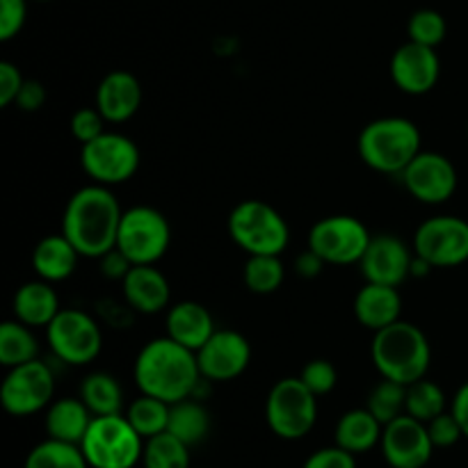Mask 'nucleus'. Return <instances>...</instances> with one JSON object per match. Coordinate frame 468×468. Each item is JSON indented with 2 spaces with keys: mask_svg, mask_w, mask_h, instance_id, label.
Here are the masks:
<instances>
[{
  "mask_svg": "<svg viewBox=\"0 0 468 468\" xmlns=\"http://www.w3.org/2000/svg\"><path fill=\"white\" fill-rule=\"evenodd\" d=\"M122 206L108 186H85L73 192L62 215V233L85 259H103L117 247Z\"/></svg>",
  "mask_w": 468,
  "mask_h": 468,
  "instance_id": "f257e3e1",
  "label": "nucleus"
},
{
  "mask_svg": "<svg viewBox=\"0 0 468 468\" xmlns=\"http://www.w3.org/2000/svg\"><path fill=\"white\" fill-rule=\"evenodd\" d=\"M133 375L144 396H154L167 405L195 396L201 382L197 352L187 350L169 336L155 338L142 347Z\"/></svg>",
  "mask_w": 468,
  "mask_h": 468,
  "instance_id": "f03ea898",
  "label": "nucleus"
},
{
  "mask_svg": "<svg viewBox=\"0 0 468 468\" xmlns=\"http://www.w3.org/2000/svg\"><path fill=\"white\" fill-rule=\"evenodd\" d=\"M370 355L375 368L384 379H393L405 387L423 379L432 361L428 336L416 324L405 320H398L375 332Z\"/></svg>",
  "mask_w": 468,
  "mask_h": 468,
  "instance_id": "7ed1b4c3",
  "label": "nucleus"
},
{
  "mask_svg": "<svg viewBox=\"0 0 468 468\" xmlns=\"http://www.w3.org/2000/svg\"><path fill=\"white\" fill-rule=\"evenodd\" d=\"M359 158L379 174H402L420 154V131L405 117H382L366 123L356 140Z\"/></svg>",
  "mask_w": 468,
  "mask_h": 468,
  "instance_id": "20e7f679",
  "label": "nucleus"
},
{
  "mask_svg": "<svg viewBox=\"0 0 468 468\" xmlns=\"http://www.w3.org/2000/svg\"><path fill=\"white\" fill-rule=\"evenodd\" d=\"M229 236L250 256H282L291 231L277 208L259 199L240 201L229 215Z\"/></svg>",
  "mask_w": 468,
  "mask_h": 468,
  "instance_id": "39448f33",
  "label": "nucleus"
},
{
  "mask_svg": "<svg viewBox=\"0 0 468 468\" xmlns=\"http://www.w3.org/2000/svg\"><path fill=\"white\" fill-rule=\"evenodd\" d=\"M80 448L91 468H133L144 455V439L123 414L94 416Z\"/></svg>",
  "mask_w": 468,
  "mask_h": 468,
  "instance_id": "423d86ee",
  "label": "nucleus"
},
{
  "mask_svg": "<svg viewBox=\"0 0 468 468\" xmlns=\"http://www.w3.org/2000/svg\"><path fill=\"white\" fill-rule=\"evenodd\" d=\"M265 420L279 439L306 437L318 420V396L300 378L279 379L265 400Z\"/></svg>",
  "mask_w": 468,
  "mask_h": 468,
  "instance_id": "0eeeda50",
  "label": "nucleus"
},
{
  "mask_svg": "<svg viewBox=\"0 0 468 468\" xmlns=\"http://www.w3.org/2000/svg\"><path fill=\"white\" fill-rule=\"evenodd\" d=\"M172 229L167 218L151 206H133L123 210L119 224L117 250L131 265H155L169 250Z\"/></svg>",
  "mask_w": 468,
  "mask_h": 468,
  "instance_id": "6e6552de",
  "label": "nucleus"
},
{
  "mask_svg": "<svg viewBox=\"0 0 468 468\" xmlns=\"http://www.w3.org/2000/svg\"><path fill=\"white\" fill-rule=\"evenodd\" d=\"M82 172L99 186H119L140 169V149L122 133H103L80 149Z\"/></svg>",
  "mask_w": 468,
  "mask_h": 468,
  "instance_id": "1a4fd4ad",
  "label": "nucleus"
},
{
  "mask_svg": "<svg viewBox=\"0 0 468 468\" xmlns=\"http://www.w3.org/2000/svg\"><path fill=\"white\" fill-rule=\"evenodd\" d=\"M46 341L62 364L87 366L101 355L103 336L90 314L78 309H62L46 327Z\"/></svg>",
  "mask_w": 468,
  "mask_h": 468,
  "instance_id": "9d476101",
  "label": "nucleus"
},
{
  "mask_svg": "<svg viewBox=\"0 0 468 468\" xmlns=\"http://www.w3.org/2000/svg\"><path fill=\"white\" fill-rule=\"evenodd\" d=\"M370 238L373 236L361 219L352 215H329L311 227L309 250L329 265H352L361 263Z\"/></svg>",
  "mask_w": 468,
  "mask_h": 468,
  "instance_id": "9b49d317",
  "label": "nucleus"
},
{
  "mask_svg": "<svg viewBox=\"0 0 468 468\" xmlns=\"http://www.w3.org/2000/svg\"><path fill=\"white\" fill-rule=\"evenodd\" d=\"M414 254L432 268H457L468 261V222L455 215H437L416 229Z\"/></svg>",
  "mask_w": 468,
  "mask_h": 468,
  "instance_id": "f8f14e48",
  "label": "nucleus"
},
{
  "mask_svg": "<svg viewBox=\"0 0 468 468\" xmlns=\"http://www.w3.org/2000/svg\"><path fill=\"white\" fill-rule=\"evenodd\" d=\"M55 396V375L44 361H27V364L9 368L7 378L0 387V402L5 411L12 416H32L50 405Z\"/></svg>",
  "mask_w": 468,
  "mask_h": 468,
  "instance_id": "ddd939ff",
  "label": "nucleus"
},
{
  "mask_svg": "<svg viewBox=\"0 0 468 468\" xmlns=\"http://www.w3.org/2000/svg\"><path fill=\"white\" fill-rule=\"evenodd\" d=\"M407 192L420 204H446L457 190V169L437 151H420L400 174Z\"/></svg>",
  "mask_w": 468,
  "mask_h": 468,
  "instance_id": "4468645a",
  "label": "nucleus"
},
{
  "mask_svg": "<svg viewBox=\"0 0 468 468\" xmlns=\"http://www.w3.org/2000/svg\"><path fill=\"white\" fill-rule=\"evenodd\" d=\"M379 446H382L384 460L391 468H423L432 460L434 452L428 423L416 420L410 414L398 416L396 420L384 425Z\"/></svg>",
  "mask_w": 468,
  "mask_h": 468,
  "instance_id": "2eb2a0df",
  "label": "nucleus"
},
{
  "mask_svg": "<svg viewBox=\"0 0 468 468\" xmlns=\"http://www.w3.org/2000/svg\"><path fill=\"white\" fill-rule=\"evenodd\" d=\"M201 378L206 382H231L240 378L251 361V346L242 334L219 329L197 352Z\"/></svg>",
  "mask_w": 468,
  "mask_h": 468,
  "instance_id": "dca6fc26",
  "label": "nucleus"
},
{
  "mask_svg": "<svg viewBox=\"0 0 468 468\" xmlns=\"http://www.w3.org/2000/svg\"><path fill=\"white\" fill-rule=\"evenodd\" d=\"M414 250L405 245L400 238L391 233L370 238V245L361 259V274L368 283H384V286L400 288L411 277L414 265Z\"/></svg>",
  "mask_w": 468,
  "mask_h": 468,
  "instance_id": "f3484780",
  "label": "nucleus"
},
{
  "mask_svg": "<svg viewBox=\"0 0 468 468\" xmlns=\"http://www.w3.org/2000/svg\"><path fill=\"white\" fill-rule=\"evenodd\" d=\"M439 76H441V59L432 46L407 41L393 53L391 78L398 90L405 94H428L437 87Z\"/></svg>",
  "mask_w": 468,
  "mask_h": 468,
  "instance_id": "a211bd4d",
  "label": "nucleus"
},
{
  "mask_svg": "<svg viewBox=\"0 0 468 468\" xmlns=\"http://www.w3.org/2000/svg\"><path fill=\"white\" fill-rule=\"evenodd\" d=\"M122 288L128 304L146 315H155L167 309L172 297L167 277L155 265H133L122 279Z\"/></svg>",
  "mask_w": 468,
  "mask_h": 468,
  "instance_id": "6ab92c4d",
  "label": "nucleus"
},
{
  "mask_svg": "<svg viewBox=\"0 0 468 468\" xmlns=\"http://www.w3.org/2000/svg\"><path fill=\"white\" fill-rule=\"evenodd\" d=\"M142 85L133 73L110 71L96 90V108L110 123H123L140 110Z\"/></svg>",
  "mask_w": 468,
  "mask_h": 468,
  "instance_id": "aec40b11",
  "label": "nucleus"
},
{
  "mask_svg": "<svg viewBox=\"0 0 468 468\" xmlns=\"http://www.w3.org/2000/svg\"><path fill=\"white\" fill-rule=\"evenodd\" d=\"M218 332L210 311L199 302H178L167 311V336L192 352H199Z\"/></svg>",
  "mask_w": 468,
  "mask_h": 468,
  "instance_id": "412c9836",
  "label": "nucleus"
},
{
  "mask_svg": "<svg viewBox=\"0 0 468 468\" xmlns=\"http://www.w3.org/2000/svg\"><path fill=\"white\" fill-rule=\"evenodd\" d=\"M355 315L361 327L370 332L388 327V324L402 320V295L396 286L384 283H368L356 292Z\"/></svg>",
  "mask_w": 468,
  "mask_h": 468,
  "instance_id": "4be33fe9",
  "label": "nucleus"
},
{
  "mask_svg": "<svg viewBox=\"0 0 468 468\" xmlns=\"http://www.w3.org/2000/svg\"><path fill=\"white\" fill-rule=\"evenodd\" d=\"M78 259L80 254L64 233L41 238L32 250V268L37 277L48 283H59L71 277L78 268Z\"/></svg>",
  "mask_w": 468,
  "mask_h": 468,
  "instance_id": "5701e85b",
  "label": "nucleus"
},
{
  "mask_svg": "<svg viewBox=\"0 0 468 468\" xmlns=\"http://www.w3.org/2000/svg\"><path fill=\"white\" fill-rule=\"evenodd\" d=\"M59 297L53 283L37 279V282L23 283L14 295V315L27 327H48L55 315L59 314Z\"/></svg>",
  "mask_w": 468,
  "mask_h": 468,
  "instance_id": "b1692460",
  "label": "nucleus"
},
{
  "mask_svg": "<svg viewBox=\"0 0 468 468\" xmlns=\"http://www.w3.org/2000/svg\"><path fill=\"white\" fill-rule=\"evenodd\" d=\"M91 420H94V414L80 398H62V400L50 402L48 414H46V432H48V439L80 446Z\"/></svg>",
  "mask_w": 468,
  "mask_h": 468,
  "instance_id": "393cba45",
  "label": "nucleus"
},
{
  "mask_svg": "<svg viewBox=\"0 0 468 468\" xmlns=\"http://www.w3.org/2000/svg\"><path fill=\"white\" fill-rule=\"evenodd\" d=\"M384 425L370 414L368 410H352L341 416L336 425V446L343 451L359 455V452H368L382 441Z\"/></svg>",
  "mask_w": 468,
  "mask_h": 468,
  "instance_id": "a878e982",
  "label": "nucleus"
},
{
  "mask_svg": "<svg viewBox=\"0 0 468 468\" xmlns=\"http://www.w3.org/2000/svg\"><path fill=\"white\" fill-rule=\"evenodd\" d=\"M208 430L210 416L201 402L192 400V398L174 402L172 410H169L167 432H172L174 437H178L183 443H187L192 448L208 437Z\"/></svg>",
  "mask_w": 468,
  "mask_h": 468,
  "instance_id": "bb28decb",
  "label": "nucleus"
},
{
  "mask_svg": "<svg viewBox=\"0 0 468 468\" xmlns=\"http://www.w3.org/2000/svg\"><path fill=\"white\" fill-rule=\"evenodd\" d=\"M39 355V343H37L32 327L23 324L21 320H7L0 324V364L5 368H16V366L35 361Z\"/></svg>",
  "mask_w": 468,
  "mask_h": 468,
  "instance_id": "cd10ccee",
  "label": "nucleus"
},
{
  "mask_svg": "<svg viewBox=\"0 0 468 468\" xmlns=\"http://www.w3.org/2000/svg\"><path fill=\"white\" fill-rule=\"evenodd\" d=\"M80 400L94 416L122 414L123 391L117 379L108 373H91L80 384Z\"/></svg>",
  "mask_w": 468,
  "mask_h": 468,
  "instance_id": "c85d7f7f",
  "label": "nucleus"
},
{
  "mask_svg": "<svg viewBox=\"0 0 468 468\" xmlns=\"http://www.w3.org/2000/svg\"><path fill=\"white\" fill-rule=\"evenodd\" d=\"M169 410H172V405H167L165 400H158V398L142 393V398L131 402V407L126 411V419L131 420L137 434L146 441V439L155 437V434L167 432Z\"/></svg>",
  "mask_w": 468,
  "mask_h": 468,
  "instance_id": "c756f323",
  "label": "nucleus"
},
{
  "mask_svg": "<svg viewBox=\"0 0 468 468\" xmlns=\"http://www.w3.org/2000/svg\"><path fill=\"white\" fill-rule=\"evenodd\" d=\"M142 464L144 468H190V446L172 432L155 434L146 439Z\"/></svg>",
  "mask_w": 468,
  "mask_h": 468,
  "instance_id": "7c9ffc66",
  "label": "nucleus"
},
{
  "mask_svg": "<svg viewBox=\"0 0 468 468\" xmlns=\"http://www.w3.org/2000/svg\"><path fill=\"white\" fill-rule=\"evenodd\" d=\"M26 468H90L80 446L58 439H46L35 446L26 460Z\"/></svg>",
  "mask_w": 468,
  "mask_h": 468,
  "instance_id": "2f4dec72",
  "label": "nucleus"
},
{
  "mask_svg": "<svg viewBox=\"0 0 468 468\" xmlns=\"http://www.w3.org/2000/svg\"><path fill=\"white\" fill-rule=\"evenodd\" d=\"M286 279V270L279 256L259 254L250 256L245 263V286L254 295H272L282 288Z\"/></svg>",
  "mask_w": 468,
  "mask_h": 468,
  "instance_id": "473e14b6",
  "label": "nucleus"
},
{
  "mask_svg": "<svg viewBox=\"0 0 468 468\" xmlns=\"http://www.w3.org/2000/svg\"><path fill=\"white\" fill-rule=\"evenodd\" d=\"M443 411H446V396H443L439 384L423 378L407 387L405 414L414 416L416 420H423V423H430Z\"/></svg>",
  "mask_w": 468,
  "mask_h": 468,
  "instance_id": "72a5a7b5",
  "label": "nucleus"
},
{
  "mask_svg": "<svg viewBox=\"0 0 468 468\" xmlns=\"http://www.w3.org/2000/svg\"><path fill=\"white\" fill-rule=\"evenodd\" d=\"M407 407V387L398 384L393 379H382L378 387L370 391L366 410L375 416L382 425H388L398 416L405 414Z\"/></svg>",
  "mask_w": 468,
  "mask_h": 468,
  "instance_id": "f704fd0d",
  "label": "nucleus"
},
{
  "mask_svg": "<svg viewBox=\"0 0 468 468\" xmlns=\"http://www.w3.org/2000/svg\"><path fill=\"white\" fill-rule=\"evenodd\" d=\"M407 32H410V41L437 48L446 39L448 23L437 9H419V12L411 14L410 23H407Z\"/></svg>",
  "mask_w": 468,
  "mask_h": 468,
  "instance_id": "c9c22d12",
  "label": "nucleus"
},
{
  "mask_svg": "<svg viewBox=\"0 0 468 468\" xmlns=\"http://www.w3.org/2000/svg\"><path fill=\"white\" fill-rule=\"evenodd\" d=\"M300 379L306 384L309 391L315 393V396H327V393H332L334 388H336L338 373L336 368H334L332 361L314 359L302 368Z\"/></svg>",
  "mask_w": 468,
  "mask_h": 468,
  "instance_id": "e433bc0d",
  "label": "nucleus"
},
{
  "mask_svg": "<svg viewBox=\"0 0 468 468\" xmlns=\"http://www.w3.org/2000/svg\"><path fill=\"white\" fill-rule=\"evenodd\" d=\"M103 123H105V117L101 114L99 108H80L73 112L71 122H69V128H71V135L76 137L80 144H87V142L103 135L105 133Z\"/></svg>",
  "mask_w": 468,
  "mask_h": 468,
  "instance_id": "4c0bfd02",
  "label": "nucleus"
},
{
  "mask_svg": "<svg viewBox=\"0 0 468 468\" xmlns=\"http://www.w3.org/2000/svg\"><path fill=\"white\" fill-rule=\"evenodd\" d=\"M30 0H0V41H9L23 30Z\"/></svg>",
  "mask_w": 468,
  "mask_h": 468,
  "instance_id": "58836bf2",
  "label": "nucleus"
},
{
  "mask_svg": "<svg viewBox=\"0 0 468 468\" xmlns=\"http://www.w3.org/2000/svg\"><path fill=\"white\" fill-rule=\"evenodd\" d=\"M428 432H430V439H432L434 448H452L457 441H460L462 437H464V432H462L460 423H457V419L451 414H439L437 419H432L428 423Z\"/></svg>",
  "mask_w": 468,
  "mask_h": 468,
  "instance_id": "ea45409f",
  "label": "nucleus"
},
{
  "mask_svg": "<svg viewBox=\"0 0 468 468\" xmlns=\"http://www.w3.org/2000/svg\"><path fill=\"white\" fill-rule=\"evenodd\" d=\"M23 82H26V78H23L21 69L3 59L0 62V108H9L12 103H16Z\"/></svg>",
  "mask_w": 468,
  "mask_h": 468,
  "instance_id": "a19ab883",
  "label": "nucleus"
},
{
  "mask_svg": "<svg viewBox=\"0 0 468 468\" xmlns=\"http://www.w3.org/2000/svg\"><path fill=\"white\" fill-rule=\"evenodd\" d=\"M302 468H356V464L352 452L343 451L341 446H334V448L315 451L314 455L304 462V466Z\"/></svg>",
  "mask_w": 468,
  "mask_h": 468,
  "instance_id": "79ce46f5",
  "label": "nucleus"
},
{
  "mask_svg": "<svg viewBox=\"0 0 468 468\" xmlns=\"http://www.w3.org/2000/svg\"><path fill=\"white\" fill-rule=\"evenodd\" d=\"M46 103V87L39 80H27L23 82L21 91L16 96V105L23 112H37V110L44 108Z\"/></svg>",
  "mask_w": 468,
  "mask_h": 468,
  "instance_id": "37998d69",
  "label": "nucleus"
},
{
  "mask_svg": "<svg viewBox=\"0 0 468 468\" xmlns=\"http://www.w3.org/2000/svg\"><path fill=\"white\" fill-rule=\"evenodd\" d=\"M101 268H103V274L110 279H123L128 274V270L133 268L131 261L126 259V256L122 254V251L114 247L112 251H108V254L101 259Z\"/></svg>",
  "mask_w": 468,
  "mask_h": 468,
  "instance_id": "c03bdc74",
  "label": "nucleus"
},
{
  "mask_svg": "<svg viewBox=\"0 0 468 468\" xmlns=\"http://www.w3.org/2000/svg\"><path fill=\"white\" fill-rule=\"evenodd\" d=\"M324 265H327V263H324V261L320 259V256L315 254L314 250L302 251V254L297 256V261H295L297 274H300V277H304V279H315V277H318V274L323 272Z\"/></svg>",
  "mask_w": 468,
  "mask_h": 468,
  "instance_id": "a18cd8bd",
  "label": "nucleus"
},
{
  "mask_svg": "<svg viewBox=\"0 0 468 468\" xmlns=\"http://www.w3.org/2000/svg\"><path fill=\"white\" fill-rule=\"evenodd\" d=\"M452 416L457 419V423H460L462 432H464V437L468 439V382L462 384L460 391L455 393V398H452Z\"/></svg>",
  "mask_w": 468,
  "mask_h": 468,
  "instance_id": "49530a36",
  "label": "nucleus"
},
{
  "mask_svg": "<svg viewBox=\"0 0 468 468\" xmlns=\"http://www.w3.org/2000/svg\"><path fill=\"white\" fill-rule=\"evenodd\" d=\"M32 3H50V0H32Z\"/></svg>",
  "mask_w": 468,
  "mask_h": 468,
  "instance_id": "de8ad7c7",
  "label": "nucleus"
}]
</instances>
